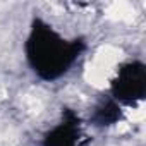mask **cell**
I'll use <instances>...</instances> for the list:
<instances>
[{
	"label": "cell",
	"mask_w": 146,
	"mask_h": 146,
	"mask_svg": "<svg viewBox=\"0 0 146 146\" xmlns=\"http://www.w3.org/2000/svg\"><path fill=\"white\" fill-rule=\"evenodd\" d=\"M84 48L86 43L83 38L65 40L40 17L33 19L24 45L29 67L43 81L62 78L79 58Z\"/></svg>",
	"instance_id": "obj_1"
},
{
	"label": "cell",
	"mask_w": 146,
	"mask_h": 146,
	"mask_svg": "<svg viewBox=\"0 0 146 146\" xmlns=\"http://www.w3.org/2000/svg\"><path fill=\"white\" fill-rule=\"evenodd\" d=\"M110 96L117 103L137 105L146 96V65L132 60L119 67L110 83Z\"/></svg>",
	"instance_id": "obj_2"
},
{
	"label": "cell",
	"mask_w": 146,
	"mask_h": 146,
	"mask_svg": "<svg viewBox=\"0 0 146 146\" xmlns=\"http://www.w3.org/2000/svg\"><path fill=\"white\" fill-rule=\"evenodd\" d=\"M83 129L79 115L70 110L62 108V120L52 127L41 139V146H83Z\"/></svg>",
	"instance_id": "obj_3"
},
{
	"label": "cell",
	"mask_w": 146,
	"mask_h": 146,
	"mask_svg": "<svg viewBox=\"0 0 146 146\" xmlns=\"http://www.w3.org/2000/svg\"><path fill=\"white\" fill-rule=\"evenodd\" d=\"M122 119H124V112L120 103H117L112 96H103L93 108L90 122L95 127H108L117 124Z\"/></svg>",
	"instance_id": "obj_4"
}]
</instances>
